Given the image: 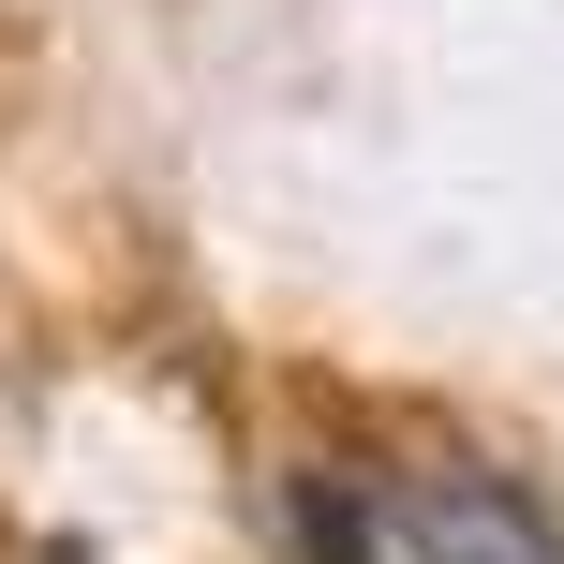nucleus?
<instances>
[{
    "instance_id": "1",
    "label": "nucleus",
    "mask_w": 564,
    "mask_h": 564,
    "mask_svg": "<svg viewBox=\"0 0 564 564\" xmlns=\"http://www.w3.org/2000/svg\"><path fill=\"white\" fill-rule=\"evenodd\" d=\"M297 564H564V535L535 490L446 460V476H312Z\"/></svg>"
}]
</instances>
